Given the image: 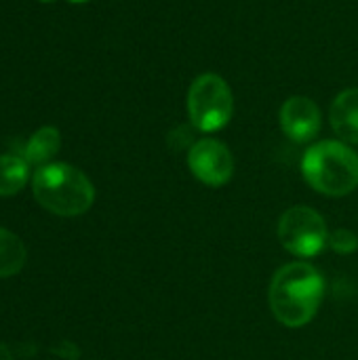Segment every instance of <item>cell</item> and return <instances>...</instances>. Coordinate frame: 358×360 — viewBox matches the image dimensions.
<instances>
[{
	"label": "cell",
	"mask_w": 358,
	"mask_h": 360,
	"mask_svg": "<svg viewBox=\"0 0 358 360\" xmlns=\"http://www.w3.org/2000/svg\"><path fill=\"white\" fill-rule=\"evenodd\" d=\"M323 293L325 281L321 272L306 262H293L272 276L268 302L281 325L300 329L317 316Z\"/></svg>",
	"instance_id": "6da1fadb"
},
{
	"label": "cell",
	"mask_w": 358,
	"mask_h": 360,
	"mask_svg": "<svg viewBox=\"0 0 358 360\" xmlns=\"http://www.w3.org/2000/svg\"><path fill=\"white\" fill-rule=\"evenodd\" d=\"M32 190L40 207L61 217L82 215L95 200V188L89 177L65 162L38 167L32 179Z\"/></svg>",
	"instance_id": "7a4b0ae2"
},
{
	"label": "cell",
	"mask_w": 358,
	"mask_h": 360,
	"mask_svg": "<svg viewBox=\"0 0 358 360\" xmlns=\"http://www.w3.org/2000/svg\"><path fill=\"white\" fill-rule=\"evenodd\" d=\"M302 175L325 196H346L358 186V154L344 141H319L306 150Z\"/></svg>",
	"instance_id": "3957f363"
},
{
	"label": "cell",
	"mask_w": 358,
	"mask_h": 360,
	"mask_svg": "<svg viewBox=\"0 0 358 360\" xmlns=\"http://www.w3.org/2000/svg\"><path fill=\"white\" fill-rule=\"evenodd\" d=\"M186 105L192 127L203 133H213L230 122L234 112V97L222 76L200 74L188 89Z\"/></svg>",
	"instance_id": "277c9868"
},
{
	"label": "cell",
	"mask_w": 358,
	"mask_h": 360,
	"mask_svg": "<svg viewBox=\"0 0 358 360\" xmlns=\"http://www.w3.org/2000/svg\"><path fill=\"white\" fill-rule=\"evenodd\" d=\"M279 240L295 257H314L327 247V224L310 207H291L279 221Z\"/></svg>",
	"instance_id": "5b68a950"
},
{
	"label": "cell",
	"mask_w": 358,
	"mask_h": 360,
	"mask_svg": "<svg viewBox=\"0 0 358 360\" xmlns=\"http://www.w3.org/2000/svg\"><path fill=\"white\" fill-rule=\"evenodd\" d=\"M188 167L205 186L219 188L234 175V156L228 146L217 139H198L188 152Z\"/></svg>",
	"instance_id": "8992f818"
},
{
	"label": "cell",
	"mask_w": 358,
	"mask_h": 360,
	"mask_svg": "<svg viewBox=\"0 0 358 360\" xmlns=\"http://www.w3.org/2000/svg\"><path fill=\"white\" fill-rule=\"evenodd\" d=\"M321 110L319 105L304 95L289 97L281 108V127L283 133L295 143L312 141L321 131Z\"/></svg>",
	"instance_id": "52a82bcc"
},
{
	"label": "cell",
	"mask_w": 358,
	"mask_h": 360,
	"mask_svg": "<svg viewBox=\"0 0 358 360\" xmlns=\"http://www.w3.org/2000/svg\"><path fill=\"white\" fill-rule=\"evenodd\" d=\"M329 120L342 141L358 143V89H346L333 99Z\"/></svg>",
	"instance_id": "ba28073f"
},
{
	"label": "cell",
	"mask_w": 358,
	"mask_h": 360,
	"mask_svg": "<svg viewBox=\"0 0 358 360\" xmlns=\"http://www.w3.org/2000/svg\"><path fill=\"white\" fill-rule=\"evenodd\" d=\"M59 148H61V135H59V131L55 127H42L25 143L23 158H25L27 165L44 167L59 152Z\"/></svg>",
	"instance_id": "9c48e42d"
},
{
	"label": "cell",
	"mask_w": 358,
	"mask_h": 360,
	"mask_svg": "<svg viewBox=\"0 0 358 360\" xmlns=\"http://www.w3.org/2000/svg\"><path fill=\"white\" fill-rule=\"evenodd\" d=\"M27 259L25 245L11 230L0 228V278L15 276L23 270Z\"/></svg>",
	"instance_id": "30bf717a"
},
{
	"label": "cell",
	"mask_w": 358,
	"mask_h": 360,
	"mask_svg": "<svg viewBox=\"0 0 358 360\" xmlns=\"http://www.w3.org/2000/svg\"><path fill=\"white\" fill-rule=\"evenodd\" d=\"M30 165L23 156L0 154V196H13L27 184Z\"/></svg>",
	"instance_id": "8fae6325"
},
{
	"label": "cell",
	"mask_w": 358,
	"mask_h": 360,
	"mask_svg": "<svg viewBox=\"0 0 358 360\" xmlns=\"http://www.w3.org/2000/svg\"><path fill=\"white\" fill-rule=\"evenodd\" d=\"M327 245H329L335 253L348 255V253H354L358 249V236L354 232L346 230V228H340V230H335V232L329 234Z\"/></svg>",
	"instance_id": "7c38bea8"
},
{
	"label": "cell",
	"mask_w": 358,
	"mask_h": 360,
	"mask_svg": "<svg viewBox=\"0 0 358 360\" xmlns=\"http://www.w3.org/2000/svg\"><path fill=\"white\" fill-rule=\"evenodd\" d=\"M0 360H15L13 359V354H11V350H8L4 344H0Z\"/></svg>",
	"instance_id": "4fadbf2b"
},
{
	"label": "cell",
	"mask_w": 358,
	"mask_h": 360,
	"mask_svg": "<svg viewBox=\"0 0 358 360\" xmlns=\"http://www.w3.org/2000/svg\"><path fill=\"white\" fill-rule=\"evenodd\" d=\"M74 2H80V0H74Z\"/></svg>",
	"instance_id": "5bb4252c"
}]
</instances>
